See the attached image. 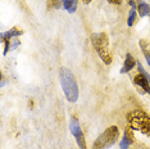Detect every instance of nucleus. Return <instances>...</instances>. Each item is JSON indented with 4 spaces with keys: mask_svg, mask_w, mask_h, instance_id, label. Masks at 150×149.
Instances as JSON below:
<instances>
[{
    "mask_svg": "<svg viewBox=\"0 0 150 149\" xmlns=\"http://www.w3.org/2000/svg\"><path fill=\"white\" fill-rule=\"evenodd\" d=\"M90 41L93 44L95 52L98 53L100 58L105 64H110L113 60L110 49H109V37L105 32H95L91 33Z\"/></svg>",
    "mask_w": 150,
    "mask_h": 149,
    "instance_id": "nucleus-2",
    "label": "nucleus"
},
{
    "mask_svg": "<svg viewBox=\"0 0 150 149\" xmlns=\"http://www.w3.org/2000/svg\"><path fill=\"white\" fill-rule=\"evenodd\" d=\"M62 1H63V8L66 9L69 14H72V13L77 11L78 0H62Z\"/></svg>",
    "mask_w": 150,
    "mask_h": 149,
    "instance_id": "nucleus-12",
    "label": "nucleus"
},
{
    "mask_svg": "<svg viewBox=\"0 0 150 149\" xmlns=\"http://www.w3.org/2000/svg\"><path fill=\"white\" fill-rule=\"evenodd\" d=\"M69 130H71V134L74 136L76 139V143L78 145L80 149H87V145H86V139H85V135H83V131L80 126V122L76 117H72L69 121Z\"/></svg>",
    "mask_w": 150,
    "mask_h": 149,
    "instance_id": "nucleus-5",
    "label": "nucleus"
},
{
    "mask_svg": "<svg viewBox=\"0 0 150 149\" xmlns=\"http://www.w3.org/2000/svg\"><path fill=\"white\" fill-rule=\"evenodd\" d=\"M127 121L132 130L150 136V114L144 111L135 109L127 113Z\"/></svg>",
    "mask_w": 150,
    "mask_h": 149,
    "instance_id": "nucleus-3",
    "label": "nucleus"
},
{
    "mask_svg": "<svg viewBox=\"0 0 150 149\" xmlns=\"http://www.w3.org/2000/svg\"><path fill=\"white\" fill-rule=\"evenodd\" d=\"M110 4H114V5H119L122 3V0H108Z\"/></svg>",
    "mask_w": 150,
    "mask_h": 149,
    "instance_id": "nucleus-16",
    "label": "nucleus"
},
{
    "mask_svg": "<svg viewBox=\"0 0 150 149\" xmlns=\"http://www.w3.org/2000/svg\"><path fill=\"white\" fill-rule=\"evenodd\" d=\"M135 66H137V62L136 59L132 57V54L127 53L126 54V58H125V62H123V66L121 68V73H128L129 71H132Z\"/></svg>",
    "mask_w": 150,
    "mask_h": 149,
    "instance_id": "nucleus-8",
    "label": "nucleus"
},
{
    "mask_svg": "<svg viewBox=\"0 0 150 149\" xmlns=\"http://www.w3.org/2000/svg\"><path fill=\"white\" fill-rule=\"evenodd\" d=\"M59 79H60V85L64 91L67 100L69 103H76L78 100V85L76 82L73 73L71 70H68L67 67H62L59 70Z\"/></svg>",
    "mask_w": 150,
    "mask_h": 149,
    "instance_id": "nucleus-1",
    "label": "nucleus"
},
{
    "mask_svg": "<svg viewBox=\"0 0 150 149\" xmlns=\"http://www.w3.org/2000/svg\"><path fill=\"white\" fill-rule=\"evenodd\" d=\"M140 46H141V50L145 55L146 62H148L150 66V43L146 41V40H141V41H140Z\"/></svg>",
    "mask_w": 150,
    "mask_h": 149,
    "instance_id": "nucleus-13",
    "label": "nucleus"
},
{
    "mask_svg": "<svg viewBox=\"0 0 150 149\" xmlns=\"http://www.w3.org/2000/svg\"><path fill=\"white\" fill-rule=\"evenodd\" d=\"M137 13L140 17L150 16V5L144 0H137Z\"/></svg>",
    "mask_w": 150,
    "mask_h": 149,
    "instance_id": "nucleus-11",
    "label": "nucleus"
},
{
    "mask_svg": "<svg viewBox=\"0 0 150 149\" xmlns=\"http://www.w3.org/2000/svg\"><path fill=\"white\" fill-rule=\"evenodd\" d=\"M129 13H128V18H127V25L131 27L132 25L135 23V19H136V13H137V5H136L135 0H129Z\"/></svg>",
    "mask_w": 150,
    "mask_h": 149,
    "instance_id": "nucleus-10",
    "label": "nucleus"
},
{
    "mask_svg": "<svg viewBox=\"0 0 150 149\" xmlns=\"http://www.w3.org/2000/svg\"><path fill=\"white\" fill-rule=\"evenodd\" d=\"M134 84L142 90V93H146L150 96V84H149L148 79H146L142 73L139 72V74H136L134 77Z\"/></svg>",
    "mask_w": 150,
    "mask_h": 149,
    "instance_id": "nucleus-6",
    "label": "nucleus"
},
{
    "mask_svg": "<svg viewBox=\"0 0 150 149\" xmlns=\"http://www.w3.org/2000/svg\"><path fill=\"white\" fill-rule=\"evenodd\" d=\"M137 68H139V72L140 73H142L144 74V76L146 77V79H148V81H149V84H150V73H148L146 72V70L144 68V67H142V64L140 63V62H137Z\"/></svg>",
    "mask_w": 150,
    "mask_h": 149,
    "instance_id": "nucleus-15",
    "label": "nucleus"
},
{
    "mask_svg": "<svg viewBox=\"0 0 150 149\" xmlns=\"http://www.w3.org/2000/svg\"><path fill=\"white\" fill-rule=\"evenodd\" d=\"M60 5H63V1H62V0H49V8L59 9Z\"/></svg>",
    "mask_w": 150,
    "mask_h": 149,
    "instance_id": "nucleus-14",
    "label": "nucleus"
},
{
    "mask_svg": "<svg viewBox=\"0 0 150 149\" xmlns=\"http://www.w3.org/2000/svg\"><path fill=\"white\" fill-rule=\"evenodd\" d=\"M132 144H134V134H132V128L128 126L123 133L122 141L119 143V148L121 149H128Z\"/></svg>",
    "mask_w": 150,
    "mask_h": 149,
    "instance_id": "nucleus-7",
    "label": "nucleus"
},
{
    "mask_svg": "<svg viewBox=\"0 0 150 149\" xmlns=\"http://www.w3.org/2000/svg\"><path fill=\"white\" fill-rule=\"evenodd\" d=\"M119 138V128L114 125L109 126L108 128L101 133L96 138V140L93 144V149H108L109 147H112L113 144L117 143Z\"/></svg>",
    "mask_w": 150,
    "mask_h": 149,
    "instance_id": "nucleus-4",
    "label": "nucleus"
},
{
    "mask_svg": "<svg viewBox=\"0 0 150 149\" xmlns=\"http://www.w3.org/2000/svg\"><path fill=\"white\" fill-rule=\"evenodd\" d=\"M82 1H83V4H90L93 0H82Z\"/></svg>",
    "mask_w": 150,
    "mask_h": 149,
    "instance_id": "nucleus-17",
    "label": "nucleus"
},
{
    "mask_svg": "<svg viewBox=\"0 0 150 149\" xmlns=\"http://www.w3.org/2000/svg\"><path fill=\"white\" fill-rule=\"evenodd\" d=\"M22 35V30H19L18 27H13V28L8 30V31L3 32L1 33V41H6V40H12L14 39V37H18Z\"/></svg>",
    "mask_w": 150,
    "mask_h": 149,
    "instance_id": "nucleus-9",
    "label": "nucleus"
}]
</instances>
